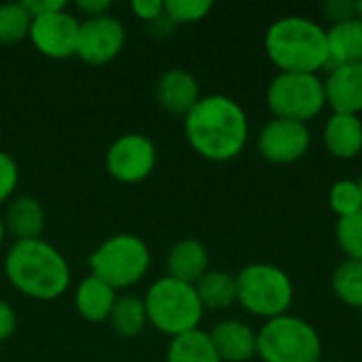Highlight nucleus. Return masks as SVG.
Segmentation results:
<instances>
[{"label": "nucleus", "instance_id": "f257e3e1", "mask_svg": "<svg viewBox=\"0 0 362 362\" xmlns=\"http://www.w3.org/2000/svg\"><path fill=\"white\" fill-rule=\"evenodd\" d=\"M246 110L229 95H204L185 117V136L191 148L214 163H227L244 151L248 142Z\"/></svg>", "mask_w": 362, "mask_h": 362}, {"label": "nucleus", "instance_id": "f03ea898", "mask_svg": "<svg viewBox=\"0 0 362 362\" xmlns=\"http://www.w3.org/2000/svg\"><path fill=\"white\" fill-rule=\"evenodd\" d=\"M4 274L13 288L36 301H53L70 286V265L66 257L45 242H15L4 257Z\"/></svg>", "mask_w": 362, "mask_h": 362}, {"label": "nucleus", "instance_id": "7ed1b4c3", "mask_svg": "<svg viewBox=\"0 0 362 362\" xmlns=\"http://www.w3.org/2000/svg\"><path fill=\"white\" fill-rule=\"evenodd\" d=\"M263 45L280 72L318 74L329 64L327 30L303 15H286L274 21Z\"/></svg>", "mask_w": 362, "mask_h": 362}, {"label": "nucleus", "instance_id": "20e7f679", "mask_svg": "<svg viewBox=\"0 0 362 362\" xmlns=\"http://www.w3.org/2000/svg\"><path fill=\"white\" fill-rule=\"evenodd\" d=\"M142 299L148 325L172 339L199 329L206 312L195 286L170 276L159 278Z\"/></svg>", "mask_w": 362, "mask_h": 362}, {"label": "nucleus", "instance_id": "39448f33", "mask_svg": "<svg viewBox=\"0 0 362 362\" xmlns=\"http://www.w3.org/2000/svg\"><path fill=\"white\" fill-rule=\"evenodd\" d=\"M238 303L252 316L272 320L288 314L295 299L291 276L272 263H250L235 276Z\"/></svg>", "mask_w": 362, "mask_h": 362}, {"label": "nucleus", "instance_id": "423d86ee", "mask_svg": "<svg viewBox=\"0 0 362 362\" xmlns=\"http://www.w3.org/2000/svg\"><path fill=\"white\" fill-rule=\"evenodd\" d=\"M91 276L104 280L115 291L138 284L151 267L146 242L134 233H117L104 240L89 257Z\"/></svg>", "mask_w": 362, "mask_h": 362}, {"label": "nucleus", "instance_id": "0eeeda50", "mask_svg": "<svg viewBox=\"0 0 362 362\" xmlns=\"http://www.w3.org/2000/svg\"><path fill=\"white\" fill-rule=\"evenodd\" d=\"M263 362H320L322 339L305 318L284 314L272 318L257 333Z\"/></svg>", "mask_w": 362, "mask_h": 362}, {"label": "nucleus", "instance_id": "6e6552de", "mask_svg": "<svg viewBox=\"0 0 362 362\" xmlns=\"http://www.w3.org/2000/svg\"><path fill=\"white\" fill-rule=\"evenodd\" d=\"M267 106L276 119L308 123L327 106L325 81L318 74L278 72L267 85Z\"/></svg>", "mask_w": 362, "mask_h": 362}, {"label": "nucleus", "instance_id": "1a4fd4ad", "mask_svg": "<svg viewBox=\"0 0 362 362\" xmlns=\"http://www.w3.org/2000/svg\"><path fill=\"white\" fill-rule=\"evenodd\" d=\"M157 165V146L144 134H123L106 151L108 174L123 185L146 180Z\"/></svg>", "mask_w": 362, "mask_h": 362}, {"label": "nucleus", "instance_id": "9d476101", "mask_svg": "<svg viewBox=\"0 0 362 362\" xmlns=\"http://www.w3.org/2000/svg\"><path fill=\"white\" fill-rule=\"evenodd\" d=\"M312 134L308 123L272 119L257 134V151L263 159L278 165H288L303 159L310 151Z\"/></svg>", "mask_w": 362, "mask_h": 362}, {"label": "nucleus", "instance_id": "9b49d317", "mask_svg": "<svg viewBox=\"0 0 362 362\" xmlns=\"http://www.w3.org/2000/svg\"><path fill=\"white\" fill-rule=\"evenodd\" d=\"M125 47V25L110 13L81 21L76 57L89 66L110 64Z\"/></svg>", "mask_w": 362, "mask_h": 362}, {"label": "nucleus", "instance_id": "f8f14e48", "mask_svg": "<svg viewBox=\"0 0 362 362\" xmlns=\"http://www.w3.org/2000/svg\"><path fill=\"white\" fill-rule=\"evenodd\" d=\"M81 21L68 8L32 17L30 40L38 53L51 59H68L76 55Z\"/></svg>", "mask_w": 362, "mask_h": 362}, {"label": "nucleus", "instance_id": "ddd939ff", "mask_svg": "<svg viewBox=\"0 0 362 362\" xmlns=\"http://www.w3.org/2000/svg\"><path fill=\"white\" fill-rule=\"evenodd\" d=\"M327 106L333 112L361 115L362 112V64H348L329 70L325 81Z\"/></svg>", "mask_w": 362, "mask_h": 362}, {"label": "nucleus", "instance_id": "4468645a", "mask_svg": "<svg viewBox=\"0 0 362 362\" xmlns=\"http://www.w3.org/2000/svg\"><path fill=\"white\" fill-rule=\"evenodd\" d=\"M155 93L159 106L165 112L178 117H187L193 110V106L202 100L197 78L182 68H172L163 72L157 81Z\"/></svg>", "mask_w": 362, "mask_h": 362}, {"label": "nucleus", "instance_id": "2eb2a0df", "mask_svg": "<svg viewBox=\"0 0 362 362\" xmlns=\"http://www.w3.org/2000/svg\"><path fill=\"white\" fill-rule=\"evenodd\" d=\"M210 337L223 362H250L259 354L257 333L250 325L242 320L231 318L218 322L212 329Z\"/></svg>", "mask_w": 362, "mask_h": 362}, {"label": "nucleus", "instance_id": "dca6fc26", "mask_svg": "<svg viewBox=\"0 0 362 362\" xmlns=\"http://www.w3.org/2000/svg\"><path fill=\"white\" fill-rule=\"evenodd\" d=\"M165 265H168L170 278H176L180 282L195 286L210 272V255H208V248L199 240L185 238L170 248Z\"/></svg>", "mask_w": 362, "mask_h": 362}, {"label": "nucleus", "instance_id": "f3484780", "mask_svg": "<svg viewBox=\"0 0 362 362\" xmlns=\"http://www.w3.org/2000/svg\"><path fill=\"white\" fill-rule=\"evenodd\" d=\"M325 148L344 161H350L362 153V119L358 115L333 112L322 129Z\"/></svg>", "mask_w": 362, "mask_h": 362}, {"label": "nucleus", "instance_id": "a211bd4d", "mask_svg": "<svg viewBox=\"0 0 362 362\" xmlns=\"http://www.w3.org/2000/svg\"><path fill=\"white\" fill-rule=\"evenodd\" d=\"M4 229L15 242L38 240L45 229V210L32 195H17L8 202L4 212Z\"/></svg>", "mask_w": 362, "mask_h": 362}, {"label": "nucleus", "instance_id": "6ab92c4d", "mask_svg": "<svg viewBox=\"0 0 362 362\" xmlns=\"http://www.w3.org/2000/svg\"><path fill=\"white\" fill-rule=\"evenodd\" d=\"M117 297V291L104 280L87 276L74 293V308L78 316L89 322H106L112 314Z\"/></svg>", "mask_w": 362, "mask_h": 362}, {"label": "nucleus", "instance_id": "aec40b11", "mask_svg": "<svg viewBox=\"0 0 362 362\" xmlns=\"http://www.w3.org/2000/svg\"><path fill=\"white\" fill-rule=\"evenodd\" d=\"M329 64L327 68L362 64V19L352 17L344 23H335L327 30Z\"/></svg>", "mask_w": 362, "mask_h": 362}, {"label": "nucleus", "instance_id": "412c9836", "mask_svg": "<svg viewBox=\"0 0 362 362\" xmlns=\"http://www.w3.org/2000/svg\"><path fill=\"white\" fill-rule=\"evenodd\" d=\"M197 297L204 305V310L221 312L238 303V291H235V276L223 272V269H210L197 284H195Z\"/></svg>", "mask_w": 362, "mask_h": 362}, {"label": "nucleus", "instance_id": "4be33fe9", "mask_svg": "<svg viewBox=\"0 0 362 362\" xmlns=\"http://www.w3.org/2000/svg\"><path fill=\"white\" fill-rule=\"evenodd\" d=\"M168 362H223L216 354L210 333L195 329L178 335L168 346Z\"/></svg>", "mask_w": 362, "mask_h": 362}, {"label": "nucleus", "instance_id": "5701e85b", "mask_svg": "<svg viewBox=\"0 0 362 362\" xmlns=\"http://www.w3.org/2000/svg\"><path fill=\"white\" fill-rule=\"evenodd\" d=\"M108 322L117 335H121L125 339L138 337L144 331V327L148 325L144 299L136 297V295H119Z\"/></svg>", "mask_w": 362, "mask_h": 362}, {"label": "nucleus", "instance_id": "b1692460", "mask_svg": "<svg viewBox=\"0 0 362 362\" xmlns=\"http://www.w3.org/2000/svg\"><path fill=\"white\" fill-rule=\"evenodd\" d=\"M333 295L348 308L362 310V263L361 261H341L331 276Z\"/></svg>", "mask_w": 362, "mask_h": 362}, {"label": "nucleus", "instance_id": "393cba45", "mask_svg": "<svg viewBox=\"0 0 362 362\" xmlns=\"http://www.w3.org/2000/svg\"><path fill=\"white\" fill-rule=\"evenodd\" d=\"M32 15L23 2L0 4V45H15L30 36Z\"/></svg>", "mask_w": 362, "mask_h": 362}, {"label": "nucleus", "instance_id": "a878e982", "mask_svg": "<svg viewBox=\"0 0 362 362\" xmlns=\"http://www.w3.org/2000/svg\"><path fill=\"white\" fill-rule=\"evenodd\" d=\"M329 206L337 214V218L352 216L362 210V191L358 180L352 178H341L333 182L329 191Z\"/></svg>", "mask_w": 362, "mask_h": 362}, {"label": "nucleus", "instance_id": "bb28decb", "mask_svg": "<svg viewBox=\"0 0 362 362\" xmlns=\"http://www.w3.org/2000/svg\"><path fill=\"white\" fill-rule=\"evenodd\" d=\"M335 238L346 259L362 263V210L352 216L337 218Z\"/></svg>", "mask_w": 362, "mask_h": 362}, {"label": "nucleus", "instance_id": "cd10ccee", "mask_svg": "<svg viewBox=\"0 0 362 362\" xmlns=\"http://www.w3.org/2000/svg\"><path fill=\"white\" fill-rule=\"evenodd\" d=\"M163 6H165V17L174 25H182V23H197L204 17H208L214 4L212 0H163Z\"/></svg>", "mask_w": 362, "mask_h": 362}, {"label": "nucleus", "instance_id": "c85d7f7f", "mask_svg": "<svg viewBox=\"0 0 362 362\" xmlns=\"http://www.w3.org/2000/svg\"><path fill=\"white\" fill-rule=\"evenodd\" d=\"M17 182H19L17 161L8 153L0 151V204H6L13 199Z\"/></svg>", "mask_w": 362, "mask_h": 362}, {"label": "nucleus", "instance_id": "c756f323", "mask_svg": "<svg viewBox=\"0 0 362 362\" xmlns=\"http://www.w3.org/2000/svg\"><path fill=\"white\" fill-rule=\"evenodd\" d=\"M322 13L331 21V25L344 23V21L356 17V2H350V0H327L325 6H322Z\"/></svg>", "mask_w": 362, "mask_h": 362}, {"label": "nucleus", "instance_id": "7c9ffc66", "mask_svg": "<svg viewBox=\"0 0 362 362\" xmlns=\"http://www.w3.org/2000/svg\"><path fill=\"white\" fill-rule=\"evenodd\" d=\"M132 11L148 25V23H155L157 19H161L165 15V6H163V0H134L132 4Z\"/></svg>", "mask_w": 362, "mask_h": 362}, {"label": "nucleus", "instance_id": "2f4dec72", "mask_svg": "<svg viewBox=\"0 0 362 362\" xmlns=\"http://www.w3.org/2000/svg\"><path fill=\"white\" fill-rule=\"evenodd\" d=\"M17 331V312L11 303L0 299V344L8 341Z\"/></svg>", "mask_w": 362, "mask_h": 362}, {"label": "nucleus", "instance_id": "473e14b6", "mask_svg": "<svg viewBox=\"0 0 362 362\" xmlns=\"http://www.w3.org/2000/svg\"><path fill=\"white\" fill-rule=\"evenodd\" d=\"M23 6L30 11L32 17L47 15V13H57V11L68 8V4L64 0H23Z\"/></svg>", "mask_w": 362, "mask_h": 362}, {"label": "nucleus", "instance_id": "72a5a7b5", "mask_svg": "<svg viewBox=\"0 0 362 362\" xmlns=\"http://www.w3.org/2000/svg\"><path fill=\"white\" fill-rule=\"evenodd\" d=\"M110 2L108 0H78L76 2V8L85 15V19L89 17H100V15H106L110 11Z\"/></svg>", "mask_w": 362, "mask_h": 362}, {"label": "nucleus", "instance_id": "f704fd0d", "mask_svg": "<svg viewBox=\"0 0 362 362\" xmlns=\"http://www.w3.org/2000/svg\"><path fill=\"white\" fill-rule=\"evenodd\" d=\"M4 235H6V229H4V218H2V214H0V246H2V242H4Z\"/></svg>", "mask_w": 362, "mask_h": 362}, {"label": "nucleus", "instance_id": "c9c22d12", "mask_svg": "<svg viewBox=\"0 0 362 362\" xmlns=\"http://www.w3.org/2000/svg\"><path fill=\"white\" fill-rule=\"evenodd\" d=\"M356 17H358V19H362V0H358V2H356Z\"/></svg>", "mask_w": 362, "mask_h": 362}, {"label": "nucleus", "instance_id": "e433bc0d", "mask_svg": "<svg viewBox=\"0 0 362 362\" xmlns=\"http://www.w3.org/2000/svg\"><path fill=\"white\" fill-rule=\"evenodd\" d=\"M358 185H361V191H362V176H361V178H358Z\"/></svg>", "mask_w": 362, "mask_h": 362}, {"label": "nucleus", "instance_id": "4c0bfd02", "mask_svg": "<svg viewBox=\"0 0 362 362\" xmlns=\"http://www.w3.org/2000/svg\"><path fill=\"white\" fill-rule=\"evenodd\" d=\"M361 322H362V310H361Z\"/></svg>", "mask_w": 362, "mask_h": 362}, {"label": "nucleus", "instance_id": "58836bf2", "mask_svg": "<svg viewBox=\"0 0 362 362\" xmlns=\"http://www.w3.org/2000/svg\"><path fill=\"white\" fill-rule=\"evenodd\" d=\"M320 362H329V361H320Z\"/></svg>", "mask_w": 362, "mask_h": 362}]
</instances>
